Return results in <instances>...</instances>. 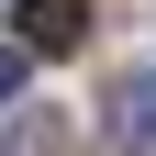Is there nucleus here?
I'll list each match as a JSON object with an SVG mask.
<instances>
[{
  "label": "nucleus",
  "mask_w": 156,
  "mask_h": 156,
  "mask_svg": "<svg viewBox=\"0 0 156 156\" xmlns=\"http://www.w3.org/2000/svg\"><path fill=\"white\" fill-rule=\"evenodd\" d=\"M78 34H89V0H23V45L34 56H78Z\"/></svg>",
  "instance_id": "nucleus-1"
},
{
  "label": "nucleus",
  "mask_w": 156,
  "mask_h": 156,
  "mask_svg": "<svg viewBox=\"0 0 156 156\" xmlns=\"http://www.w3.org/2000/svg\"><path fill=\"white\" fill-rule=\"evenodd\" d=\"M112 145H156V67L112 78Z\"/></svg>",
  "instance_id": "nucleus-2"
},
{
  "label": "nucleus",
  "mask_w": 156,
  "mask_h": 156,
  "mask_svg": "<svg viewBox=\"0 0 156 156\" xmlns=\"http://www.w3.org/2000/svg\"><path fill=\"white\" fill-rule=\"evenodd\" d=\"M23 56H34V45H0V112L23 101Z\"/></svg>",
  "instance_id": "nucleus-3"
}]
</instances>
